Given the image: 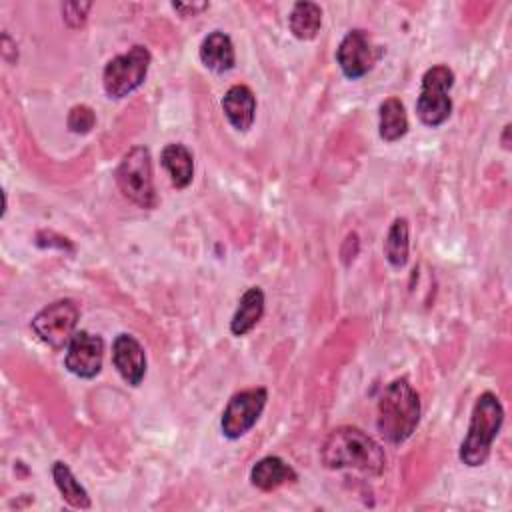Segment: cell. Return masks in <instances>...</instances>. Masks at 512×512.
I'll use <instances>...</instances> for the list:
<instances>
[{
    "label": "cell",
    "mask_w": 512,
    "mask_h": 512,
    "mask_svg": "<svg viewBox=\"0 0 512 512\" xmlns=\"http://www.w3.org/2000/svg\"><path fill=\"white\" fill-rule=\"evenodd\" d=\"M320 460L330 470H356L380 476L386 470L382 446L356 426H338L322 442Z\"/></svg>",
    "instance_id": "cell-1"
},
{
    "label": "cell",
    "mask_w": 512,
    "mask_h": 512,
    "mask_svg": "<svg viewBox=\"0 0 512 512\" xmlns=\"http://www.w3.org/2000/svg\"><path fill=\"white\" fill-rule=\"evenodd\" d=\"M420 396L408 378L392 380L378 398L376 428L390 444L406 442L420 422Z\"/></svg>",
    "instance_id": "cell-2"
},
{
    "label": "cell",
    "mask_w": 512,
    "mask_h": 512,
    "mask_svg": "<svg viewBox=\"0 0 512 512\" xmlns=\"http://www.w3.org/2000/svg\"><path fill=\"white\" fill-rule=\"evenodd\" d=\"M504 422V408L494 392H482L472 408L468 432L460 444L458 458L462 464L476 468L486 464L492 452V442Z\"/></svg>",
    "instance_id": "cell-3"
},
{
    "label": "cell",
    "mask_w": 512,
    "mask_h": 512,
    "mask_svg": "<svg viewBox=\"0 0 512 512\" xmlns=\"http://www.w3.org/2000/svg\"><path fill=\"white\" fill-rule=\"evenodd\" d=\"M116 184L120 192L140 208L156 206V190L152 178V158L146 146H132L116 168Z\"/></svg>",
    "instance_id": "cell-4"
},
{
    "label": "cell",
    "mask_w": 512,
    "mask_h": 512,
    "mask_svg": "<svg viewBox=\"0 0 512 512\" xmlns=\"http://www.w3.org/2000/svg\"><path fill=\"white\" fill-rule=\"evenodd\" d=\"M452 86L454 72L446 64H436L424 72L420 82V94L416 100V114L422 124L436 128L450 118Z\"/></svg>",
    "instance_id": "cell-5"
},
{
    "label": "cell",
    "mask_w": 512,
    "mask_h": 512,
    "mask_svg": "<svg viewBox=\"0 0 512 512\" xmlns=\"http://www.w3.org/2000/svg\"><path fill=\"white\" fill-rule=\"evenodd\" d=\"M150 60V50L142 44H136L128 52L108 60L102 72V86L108 98L120 100L140 88L146 80Z\"/></svg>",
    "instance_id": "cell-6"
},
{
    "label": "cell",
    "mask_w": 512,
    "mask_h": 512,
    "mask_svg": "<svg viewBox=\"0 0 512 512\" xmlns=\"http://www.w3.org/2000/svg\"><path fill=\"white\" fill-rule=\"evenodd\" d=\"M78 318H80L78 304L70 298H62L44 306L32 318L30 326L44 344H48L54 350H60V348H66L70 338L74 336Z\"/></svg>",
    "instance_id": "cell-7"
},
{
    "label": "cell",
    "mask_w": 512,
    "mask_h": 512,
    "mask_svg": "<svg viewBox=\"0 0 512 512\" xmlns=\"http://www.w3.org/2000/svg\"><path fill=\"white\" fill-rule=\"evenodd\" d=\"M266 400H268V392L262 386L236 392L228 400V404L222 412V418H220L222 434L228 440H238L244 434H248L260 420Z\"/></svg>",
    "instance_id": "cell-8"
},
{
    "label": "cell",
    "mask_w": 512,
    "mask_h": 512,
    "mask_svg": "<svg viewBox=\"0 0 512 512\" xmlns=\"http://www.w3.org/2000/svg\"><path fill=\"white\" fill-rule=\"evenodd\" d=\"M378 56H380V50L374 46L372 38L362 28L350 30L342 38L336 50V62L342 74L350 80H358L366 76L374 68Z\"/></svg>",
    "instance_id": "cell-9"
},
{
    "label": "cell",
    "mask_w": 512,
    "mask_h": 512,
    "mask_svg": "<svg viewBox=\"0 0 512 512\" xmlns=\"http://www.w3.org/2000/svg\"><path fill=\"white\" fill-rule=\"evenodd\" d=\"M104 358V340L88 330H76L66 346L64 366L78 378L90 380L100 374Z\"/></svg>",
    "instance_id": "cell-10"
},
{
    "label": "cell",
    "mask_w": 512,
    "mask_h": 512,
    "mask_svg": "<svg viewBox=\"0 0 512 512\" xmlns=\"http://www.w3.org/2000/svg\"><path fill=\"white\" fill-rule=\"evenodd\" d=\"M112 364L130 386H140L146 376V352L132 334H118L112 342Z\"/></svg>",
    "instance_id": "cell-11"
},
{
    "label": "cell",
    "mask_w": 512,
    "mask_h": 512,
    "mask_svg": "<svg viewBox=\"0 0 512 512\" xmlns=\"http://www.w3.org/2000/svg\"><path fill=\"white\" fill-rule=\"evenodd\" d=\"M222 110L232 128L246 132L254 124L256 116V96L246 84H234L222 96Z\"/></svg>",
    "instance_id": "cell-12"
},
{
    "label": "cell",
    "mask_w": 512,
    "mask_h": 512,
    "mask_svg": "<svg viewBox=\"0 0 512 512\" xmlns=\"http://www.w3.org/2000/svg\"><path fill=\"white\" fill-rule=\"evenodd\" d=\"M296 480H298L296 470L280 456H264L250 470L252 486H256L262 492L278 490L280 486Z\"/></svg>",
    "instance_id": "cell-13"
},
{
    "label": "cell",
    "mask_w": 512,
    "mask_h": 512,
    "mask_svg": "<svg viewBox=\"0 0 512 512\" xmlns=\"http://www.w3.org/2000/svg\"><path fill=\"white\" fill-rule=\"evenodd\" d=\"M198 56H200V62L216 74L228 72L236 64V52H234L232 38L228 34H224L222 30H214L202 40Z\"/></svg>",
    "instance_id": "cell-14"
},
{
    "label": "cell",
    "mask_w": 512,
    "mask_h": 512,
    "mask_svg": "<svg viewBox=\"0 0 512 512\" xmlns=\"http://www.w3.org/2000/svg\"><path fill=\"white\" fill-rule=\"evenodd\" d=\"M264 292L258 286H250L238 300L236 312L230 320V332L234 336H246L264 316Z\"/></svg>",
    "instance_id": "cell-15"
},
{
    "label": "cell",
    "mask_w": 512,
    "mask_h": 512,
    "mask_svg": "<svg viewBox=\"0 0 512 512\" xmlns=\"http://www.w3.org/2000/svg\"><path fill=\"white\" fill-rule=\"evenodd\" d=\"M160 164L162 168L168 172L170 176V182L176 186V188H186L192 178H194V158H192V152L180 144V142H172V144H166L160 152Z\"/></svg>",
    "instance_id": "cell-16"
},
{
    "label": "cell",
    "mask_w": 512,
    "mask_h": 512,
    "mask_svg": "<svg viewBox=\"0 0 512 512\" xmlns=\"http://www.w3.org/2000/svg\"><path fill=\"white\" fill-rule=\"evenodd\" d=\"M290 32L298 40H314L322 26V8L316 2H296L288 16Z\"/></svg>",
    "instance_id": "cell-17"
},
{
    "label": "cell",
    "mask_w": 512,
    "mask_h": 512,
    "mask_svg": "<svg viewBox=\"0 0 512 512\" xmlns=\"http://www.w3.org/2000/svg\"><path fill=\"white\" fill-rule=\"evenodd\" d=\"M378 134L384 142H396L408 132L406 108L398 98H386L378 108Z\"/></svg>",
    "instance_id": "cell-18"
},
{
    "label": "cell",
    "mask_w": 512,
    "mask_h": 512,
    "mask_svg": "<svg viewBox=\"0 0 512 512\" xmlns=\"http://www.w3.org/2000/svg\"><path fill=\"white\" fill-rule=\"evenodd\" d=\"M52 478H54V484L60 492V496L72 506V508H80V510H86L90 508V496L86 492V488L76 480V476L72 474L70 466L62 460H56L52 464Z\"/></svg>",
    "instance_id": "cell-19"
},
{
    "label": "cell",
    "mask_w": 512,
    "mask_h": 512,
    "mask_svg": "<svg viewBox=\"0 0 512 512\" xmlns=\"http://www.w3.org/2000/svg\"><path fill=\"white\" fill-rule=\"evenodd\" d=\"M410 228L406 218H396L384 238V256L392 268H404L410 252Z\"/></svg>",
    "instance_id": "cell-20"
},
{
    "label": "cell",
    "mask_w": 512,
    "mask_h": 512,
    "mask_svg": "<svg viewBox=\"0 0 512 512\" xmlns=\"http://www.w3.org/2000/svg\"><path fill=\"white\" fill-rule=\"evenodd\" d=\"M66 124L74 134H88L96 124V114L88 104H76L70 108Z\"/></svg>",
    "instance_id": "cell-21"
},
{
    "label": "cell",
    "mask_w": 512,
    "mask_h": 512,
    "mask_svg": "<svg viewBox=\"0 0 512 512\" xmlns=\"http://www.w3.org/2000/svg\"><path fill=\"white\" fill-rule=\"evenodd\" d=\"M90 8H92L90 2H66V4H62L64 22L70 28H80L86 22V16H88Z\"/></svg>",
    "instance_id": "cell-22"
},
{
    "label": "cell",
    "mask_w": 512,
    "mask_h": 512,
    "mask_svg": "<svg viewBox=\"0 0 512 512\" xmlns=\"http://www.w3.org/2000/svg\"><path fill=\"white\" fill-rule=\"evenodd\" d=\"M172 8H174L176 12H180L182 16H196L198 12L206 10V8H208V4H206V2H198V4H182V2H174V4H172Z\"/></svg>",
    "instance_id": "cell-23"
},
{
    "label": "cell",
    "mask_w": 512,
    "mask_h": 512,
    "mask_svg": "<svg viewBox=\"0 0 512 512\" xmlns=\"http://www.w3.org/2000/svg\"><path fill=\"white\" fill-rule=\"evenodd\" d=\"M508 134H510V124H506V126H504V134H502V144H504V148H506V150L510 148V140H508Z\"/></svg>",
    "instance_id": "cell-24"
}]
</instances>
